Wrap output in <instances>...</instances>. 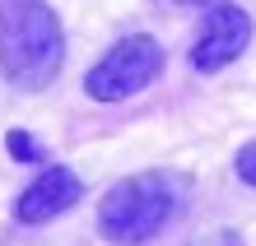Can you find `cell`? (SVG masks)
Instances as JSON below:
<instances>
[{
  "label": "cell",
  "instance_id": "5",
  "mask_svg": "<svg viewBox=\"0 0 256 246\" xmlns=\"http://www.w3.org/2000/svg\"><path fill=\"white\" fill-rule=\"evenodd\" d=\"M74 200H84V181L74 177L70 167L52 163V167H42V172L19 191L14 219L19 223H47V219H56V214H66Z\"/></svg>",
  "mask_w": 256,
  "mask_h": 246
},
{
  "label": "cell",
  "instance_id": "7",
  "mask_svg": "<svg viewBox=\"0 0 256 246\" xmlns=\"http://www.w3.org/2000/svg\"><path fill=\"white\" fill-rule=\"evenodd\" d=\"M233 167H238V177H242L247 186H256V140H247L242 149H238V158H233Z\"/></svg>",
  "mask_w": 256,
  "mask_h": 246
},
{
  "label": "cell",
  "instance_id": "8",
  "mask_svg": "<svg viewBox=\"0 0 256 246\" xmlns=\"http://www.w3.org/2000/svg\"><path fill=\"white\" fill-rule=\"evenodd\" d=\"M177 5H196V9H214V5H224V0H177Z\"/></svg>",
  "mask_w": 256,
  "mask_h": 246
},
{
  "label": "cell",
  "instance_id": "2",
  "mask_svg": "<svg viewBox=\"0 0 256 246\" xmlns=\"http://www.w3.org/2000/svg\"><path fill=\"white\" fill-rule=\"evenodd\" d=\"M177 214V181L163 172H135L102 195L98 233L116 246H140Z\"/></svg>",
  "mask_w": 256,
  "mask_h": 246
},
{
  "label": "cell",
  "instance_id": "1",
  "mask_svg": "<svg viewBox=\"0 0 256 246\" xmlns=\"http://www.w3.org/2000/svg\"><path fill=\"white\" fill-rule=\"evenodd\" d=\"M66 65V28L47 0H0V74L42 93Z\"/></svg>",
  "mask_w": 256,
  "mask_h": 246
},
{
  "label": "cell",
  "instance_id": "4",
  "mask_svg": "<svg viewBox=\"0 0 256 246\" xmlns=\"http://www.w3.org/2000/svg\"><path fill=\"white\" fill-rule=\"evenodd\" d=\"M247 42H252V14L242 5H214L205 14L200 33H196L191 65L200 74H214L224 65H233V60L247 51Z\"/></svg>",
  "mask_w": 256,
  "mask_h": 246
},
{
  "label": "cell",
  "instance_id": "6",
  "mask_svg": "<svg viewBox=\"0 0 256 246\" xmlns=\"http://www.w3.org/2000/svg\"><path fill=\"white\" fill-rule=\"evenodd\" d=\"M5 149H10L19 163H42V153H38L33 140H28V130H10V135H5Z\"/></svg>",
  "mask_w": 256,
  "mask_h": 246
},
{
  "label": "cell",
  "instance_id": "3",
  "mask_svg": "<svg viewBox=\"0 0 256 246\" xmlns=\"http://www.w3.org/2000/svg\"><path fill=\"white\" fill-rule=\"evenodd\" d=\"M158 70H163V47L149 33H130L84 74V93L98 102H122L140 88H149L158 79Z\"/></svg>",
  "mask_w": 256,
  "mask_h": 246
}]
</instances>
